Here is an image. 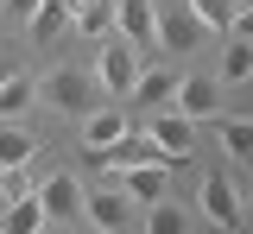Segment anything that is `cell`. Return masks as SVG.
Returning <instances> with one entry per match:
<instances>
[{
    "label": "cell",
    "mask_w": 253,
    "mask_h": 234,
    "mask_svg": "<svg viewBox=\"0 0 253 234\" xmlns=\"http://www.w3.org/2000/svg\"><path fill=\"white\" fill-rule=\"evenodd\" d=\"M38 101H51L57 114H89L95 108V76L76 64H57L51 76H38Z\"/></svg>",
    "instance_id": "1"
},
{
    "label": "cell",
    "mask_w": 253,
    "mask_h": 234,
    "mask_svg": "<svg viewBox=\"0 0 253 234\" xmlns=\"http://www.w3.org/2000/svg\"><path fill=\"white\" fill-rule=\"evenodd\" d=\"M32 196H38V209H44V222H76V215H83V196H89V190L76 184V171H51V177H44V184L32 190Z\"/></svg>",
    "instance_id": "2"
},
{
    "label": "cell",
    "mask_w": 253,
    "mask_h": 234,
    "mask_svg": "<svg viewBox=\"0 0 253 234\" xmlns=\"http://www.w3.org/2000/svg\"><path fill=\"white\" fill-rule=\"evenodd\" d=\"M196 202H203V215H209L215 228H241V222H247V202H241V190L228 184V171H209L203 190H196Z\"/></svg>",
    "instance_id": "3"
},
{
    "label": "cell",
    "mask_w": 253,
    "mask_h": 234,
    "mask_svg": "<svg viewBox=\"0 0 253 234\" xmlns=\"http://www.w3.org/2000/svg\"><path fill=\"white\" fill-rule=\"evenodd\" d=\"M221 95H228V89H221L215 76H177V82H171V101H177L171 114H184V120H209V114H221Z\"/></svg>",
    "instance_id": "4"
},
{
    "label": "cell",
    "mask_w": 253,
    "mask_h": 234,
    "mask_svg": "<svg viewBox=\"0 0 253 234\" xmlns=\"http://www.w3.org/2000/svg\"><path fill=\"white\" fill-rule=\"evenodd\" d=\"M146 139H152L171 165H190L196 158V120H184V114H152L146 120Z\"/></svg>",
    "instance_id": "5"
},
{
    "label": "cell",
    "mask_w": 253,
    "mask_h": 234,
    "mask_svg": "<svg viewBox=\"0 0 253 234\" xmlns=\"http://www.w3.org/2000/svg\"><path fill=\"white\" fill-rule=\"evenodd\" d=\"M139 70H146V64H139V51H133L126 38H114V44L101 51V70H95V76H101V89H108L114 101H126V89L139 82Z\"/></svg>",
    "instance_id": "6"
},
{
    "label": "cell",
    "mask_w": 253,
    "mask_h": 234,
    "mask_svg": "<svg viewBox=\"0 0 253 234\" xmlns=\"http://www.w3.org/2000/svg\"><path fill=\"white\" fill-rule=\"evenodd\" d=\"M133 209H139V202H126L121 190H95V196H83V215H89L95 234H133Z\"/></svg>",
    "instance_id": "7"
},
{
    "label": "cell",
    "mask_w": 253,
    "mask_h": 234,
    "mask_svg": "<svg viewBox=\"0 0 253 234\" xmlns=\"http://www.w3.org/2000/svg\"><path fill=\"white\" fill-rule=\"evenodd\" d=\"M95 165H108V171H133V165H171L165 152H158L146 133H121V139H108L101 152H95Z\"/></svg>",
    "instance_id": "8"
},
{
    "label": "cell",
    "mask_w": 253,
    "mask_h": 234,
    "mask_svg": "<svg viewBox=\"0 0 253 234\" xmlns=\"http://www.w3.org/2000/svg\"><path fill=\"white\" fill-rule=\"evenodd\" d=\"M152 0H114V32L126 38V44H133V51H139V57H146V51H152Z\"/></svg>",
    "instance_id": "9"
},
{
    "label": "cell",
    "mask_w": 253,
    "mask_h": 234,
    "mask_svg": "<svg viewBox=\"0 0 253 234\" xmlns=\"http://www.w3.org/2000/svg\"><path fill=\"white\" fill-rule=\"evenodd\" d=\"M196 38H203V26L190 19V6L158 13V19H152V44H165V51H196Z\"/></svg>",
    "instance_id": "10"
},
{
    "label": "cell",
    "mask_w": 253,
    "mask_h": 234,
    "mask_svg": "<svg viewBox=\"0 0 253 234\" xmlns=\"http://www.w3.org/2000/svg\"><path fill=\"white\" fill-rule=\"evenodd\" d=\"M190 19L203 26V32H234V26H247V0H184Z\"/></svg>",
    "instance_id": "11"
},
{
    "label": "cell",
    "mask_w": 253,
    "mask_h": 234,
    "mask_svg": "<svg viewBox=\"0 0 253 234\" xmlns=\"http://www.w3.org/2000/svg\"><path fill=\"white\" fill-rule=\"evenodd\" d=\"M165 177H171V165H133V171H121V196L146 209V202L165 196Z\"/></svg>",
    "instance_id": "12"
},
{
    "label": "cell",
    "mask_w": 253,
    "mask_h": 234,
    "mask_svg": "<svg viewBox=\"0 0 253 234\" xmlns=\"http://www.w3.org/2000/svg\"><path fill=\"white\" fill-rule=\"evenodd\" d=\"M32 158H38V139L19 120H0V171H32Z\"/></svg>",
    "instance_id": "13"
},
{
    "label": "cell",
    "mask_w": 253,
    "mask_h": 234,
    "mask_svg": "<svg viewBox=\"0 0 253 234\" xmlns=\"http://www.w3.org/2000/svg\"><path fill=\"white\" fill-rule=\"evenodd\" d=\"M126 133V108H89L83 114V139H89V152H101L108 139Z\"/></svg>",
    "instance_id": "14"
},
{
    "label": "cell",
    "mask_w": 253,
    "mask_h": 234,
    "mask_svg": "<svg viewBox=\"0 0 253 234\" xmlns=\"http://www.w3.org/2000/svg\"><path fill=\"white\" fill-rule=\"evenodd\" d=\"M32 101H38V76H19V70H6V82H0V120H19Z\"/></svg>",
    "instance_id": "15"
},
{
    "label": "cell",
    "mask_w": 253,
    "mask_h": 234,
    "mask_svg": "<svg viewBox=\"0 0 253 234\" xmlns=\"http://www.w3.org/2000/svg\"><path fill=\"white\" fill-rule=\"evenodd\" d=\"M247 70H253V44H247V26H234L228 32V51H221V89L228 82H247Z\"/></svg>",
    "instance_id": "16"
},
{
    "label": "cell",
    "mask_w": 253,
    "mask_h": 234,
    "mask_svg": "<svg viewBox=\"0 0 253 234\" xmlns=\"http://www.w3.org/2000/svg\"><path fill=\"white\" fill-rule=\"evenodd\" d=\"M171 82L177 76H165V70H139V82L126 89V101L133 108H158V101H171Z\"/></svg>",
    "instance_id": "17"
},
{
    "label": "cell",
    "mask_w": 253,
    "mask_h": 234,
    "mask_svg": "<svg viewBox=\"0 0 253 234\" xmlns=\"http://www.w3.org/2000/svg\"><path fill=\"white\" fill-rule=\"evenodd\" d=\"M44 228V209H38V196H13L6 202V222H0V234H38Z\"/></svg>",
    "instance_id": "18"
},
{
    "label": "cell",
    "mask_w": 253,
    "mask_h": 234,
    "mask_svg": "<svg viewBox=\"0 0 253 234\" xmlns=\"http://www.w3.org/2000/svg\"><path fill=\"white\" fill-rule=\"evenodd\" d=\"M146 234H190V215L171 196H158V202H146Z\"/></svg>",
    "instance_id": "19"
},
{
    "label": "cell",
    "mask_w": 253,
    "mask_h": 234,
    "mask_svg": "<svg viewBox=\"0 0 253 234\" xmlns=\"http://www.w3.org/2000/svg\"><path fill=\"white\" fill-rule=\"evenodd\" d=\"M108 26H114V0H89V6H76V32L101 38Z\"/></svg>",
    "instance_id": "20"
},
{
    "label": "cell",
    "mask_w": 253,
    "mask_h": 234,
    "mask_svg": "<svg viewBox=\"0 0 253 234\" xmlns=\"http://www.w3.org/2000/svg\"><path fill=\"white\" fill-rule=\"evenodd\" d=\"M221 152H228V158H247V152H253V127H247V114L221 120Z\"/></svg>",
    "instance_id": "21"
},
{
    "label": "cell",
    "mask_w": 253,
    "mask_h": 234,
    "mask_svg": "<svg viewBox=\"0 0 253 234\" xmlns=\"http://www.w3.org/2000/svg\"><path fill=\"white\" fill-rule=\"evenodd\" d=\"M38 6H44V0H0V13H6V19H19V26H32V13H38Z\"/></svg>",
    "instance_id": "22"
},
{
    "label": "cell",
    "mask_w": 253,
    "mask_h": 234,
    "mask_svg": "<svg viewBox=\"0 0 253 234\" xmlns=\"http://www.w3.org/2000/svg\"><path fill=\"white\" fill-rule=\"evenodd\" d=\"M38 234H70V228H63V222H44V228H38Z\"/></svg>",
    "instance_id": "23"
},
{
    "label": "cell",
    "mask_w": 253,
    "mask_h": 234,
    "mask_svg": "<svg viewBox=\"0 0 253 234\" xmlns=\"http://www.w3.org/2000/svg\"><path fill=\"white\" fill-rule=\"evenodd\" d=\"M0 82H6V64H0Z\"/></svg>",
    "instance_id": "24"
},
{
    "label": "cell",
    "mask_w": 253,
    "mask_h": 234,
    "mask_svg": "<svg viewBox=\"0 0 253 234\" xmlns=\"http://www.w3.org/2000/svg\"><path fill=\"white\" fill-rule=\"evenodd\" d=\"M89 234H95V228H89Z\"/></svg>",
    "instance_id": "25"
}]
</instances>
